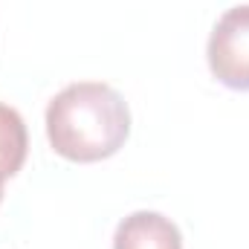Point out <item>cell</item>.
<instances>
[{
    "label": "cell",
    "mask_w": 249,
    "mask_h": 249,
    "mask_svg": "<svg viewBox=\"0 0 249 249\" xmlns=\"http://www.w3.org/2000/svg\"><path fill=\"white\" fill-rule=\"evenodd\" d=\"M130 136V107L105 81H72L47 105L50 148L70 162H102Z\"/></svg>",
    "instance_id": "cell-1"
},
{
    "label": "cell",
    "mask_w": 249,
    "mask_h": 249,
    "mask_svg": "<svg viewBox=\"0 0 249 249\" xmlns=\"http://www.w3.org/2000/svg\"><path fill=\"white\" fill-rule=\"evenodd\" d=\"M212 75L229 90H249V3L226 9L206 44Z\"/></svg>",
    "instance_id": "cell-2"
},
{
    "label": "cell",
    "mask_w": 249,
    "mask_h": 249,
    "mask_svg": "<svg viewBox=\"0 0 249 249\" xmlns=\"http://www.w3.org/2000/svg\"><path fill=\"white\" fill-rule=\"evenodd\" d=\"M26 154H29V133L23 116L15 107L0 105V183H6L23 168Z\"/></svg>",
    "instance_id": "cell-4"
},
{
    "label": "cell",
    "mask_w": 249,
    "mask_h": 249,
    "mask_svg": "<svg viewBox=\"0 0 249 249\" xmlns=\"http://www.w3.org/2000/svg\"><path fill=\"white\" fill-rule=\"evenodd\" d=\"M0 203H3V183H0Z\"/></svg>",
    "instance_id": "cell-5"
},
{
    "label": "cell",
    "mask_w": 249,
    "mask_h": 249,
    "mask_svg": "<svg viewBox=\"0 0 249 249\" xmlns=\"http://www.w3.org/2000/svg\"><path fill=\"white\" fill-rule=\"evenodd\" d=\"M113 249H183V235L160 212H133L116 226Z\"/></svg>",
    "instance_id": "cell-3"
}]
</instances>
